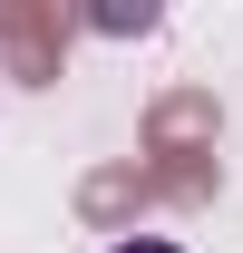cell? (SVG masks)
Masks as SVG:
<instances>
[{"label":"cell","instance_id":"cell-1","mask_svg":"<svg viewBox=\"0 0 243 253\" xmlns=\"http://www.w3.org/2000/svg\"><path fill=\"white\" fill-rule=\"evenodd\" d=\"M117 253H175V244H156V234H136V244H117Z\"/></svg>","mask_w":243,"mask_h":253}]
</instances>
